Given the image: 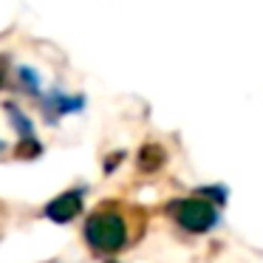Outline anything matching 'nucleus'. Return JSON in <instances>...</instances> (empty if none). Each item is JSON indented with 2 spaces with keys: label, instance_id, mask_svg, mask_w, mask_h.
<instances>
[{
  "label": "nucleus",
  "instance_id": "1",
  "mask_svg": "<svg viewBox=\"0 0 263 263\" xmlns=\"http://www.w3.org/2000/svg\"><path fill=\"white\" fill-rule=\"evenodd\" d=\"M85 240L97 252H119L127 240V223L119 212H93L85 223Z\"/></svg>",
  "mask_w": 263,
  "mask_h": 263
},
{
  "label": "nucleus",
  "instance_id": "2",
  "mask_svg": "<svg viewBox=\"0 0 263 263\" xmlns=\"http://www.w3.org/2000/svg\"><path fill=\"white\" fill-rule=\"evenodd\" d=\"M170 212L187 232H206L218 223V210L206 198H178L170 204Z\"/></svg>",
  "mask_w": 263,
  "mask_h": 263
},
{
  "label": "nucleus",
  "instance_id": "3",
  "mask_svg": "<svg viewBox=\"0 0 263 263\" xmlns=\"http://www.w3.org/2000/svg\"><path fill=\"white\" fill-rule=\"evenodd\" d=\"M82 105H85V99H82V97H68V93H63V91H57V88H54L51 93H46V97H43V116H46V119L54 125L60 116L82 110Z\"/></svg>",
  "mask_w": 263,
  "mask_h": 263
},
{
  "label": "nucleus",
  "instance_id": "4",
  "mask_svg": "<svg viewBox=\"0 0 263 263\" xmlns=\"http://www.w3.org/2000/svg\"><path fill=\"white\" fill-rule=\"evenodd\" d=\"M82 212V193L80 190H71V193H63L46 206V215L57 223H68L74 221L77 215Z\"/></svg>",
  "mask_w": 263,
  "mask_h": 263
},
{
  "label": "nucleus",
  "instance_id": "5",
  "mask_svg": "<svg viewBox=\"0 0 263 263\" xmlns=\"http://www.w3.org/2000/svg\"><path fill=\"white\" fill-rule=\"evenodd\" d=\"M6 114H9V119H12V127L20 133V139H31V136H34V125H31V119L14 102L6 105Z\"/></svg>",
  "mask_w": 263,
  "mask_h": 263
},
{
  "label": "nucleus",
  "instance_id": "6",
  "mask_svg": "<svg viewBox=\"0 0 263 263\" xmlns=\"http://www.w3.org/2000/svg\"><path fill=\"white\" fill-rule=\"evenodd\" d=\"M17 85L23 88L26 93L34 97V93H40V74H37L31 65H20L17 68Z\"/></svg>",
  "mask_w": 263,
  "mask_h": 263
},
{
  "label": "nucleus",
  "instance_id": "7",
  "mask_svg": "<svg viewBox=\"0 0 263 263\" xmlns=\"http://www.w3.org/2000/svg\"><path fill=\"white\" fill-rule=\"evenodd\" d=\"M161 161H164V150H161L159 144H144V147H142V156H139V164H142V170H156Z\"/></svg>",
  "mask_w": 263,
  "mask_h": 263
},
{
  "label": "nucleus",
  "instance_id": "8",
  "mask_svg": "<svg viewBox=\"0 0 263 263\" xmlns=\"http://www.w3.org/2000/svg\"><path fill=\"white\" fill-rule=\"evenodd\" d=\"M40 142H37V139L34 136H31V139H20V147H17V156H20V159H34V156L37 153H40Z\"/></svg>",
  "mask_w": 263,
  "mask_h": 263
},
{
  "label": "nucleus",
  "instance_id": "9",
  "mask_svg": "<svg viewBox=\"0 0 263 263\" xmlns=\"http://www.w3.org/2000/svg\"><path fill=\"white\" fill-rule=\"evenodd\" d=\"M6 65H9V57H0V88L6 82Z\"/></svg>",
  "mask_w": 263,
  "mask_h": 263
},
{
  "label": "nucleus",
  "instance_id": "10",
  "mask_svg": "<svg viewBox=\"0 0 263 263\" xmlns=\"http://www.w3.org/2000/svg\"><path fill=\"white\" fill-rule=\"evenodd\" d=\"M0 150H3V142H0Z\"/></svg>",
  "mask_w": 263,
  "mask_h": 263
}]
</instances>
